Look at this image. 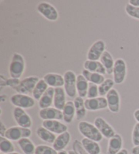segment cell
<instances>
[{"instance_id":"obj_1","label":"cell","mask_w":139,"mask_h":154,"mask_svg":"<svg viewBox=\"0 0 139 154\" xmlns=\"http://www.w3.org/2000/svg\"><path fill=\"white\" fill-rule=\"evenodd\" d=\"M25 69V60L22 54L15 52L12 54L9 66V73L11 78L20 79Z\"/></svg>"},{"instance_id":"obj_2","label":"cell","mask_w":139,"mask_h":154,"mask_svg":"<svg viewBox=\"0 0 139 154\" xmlns=\"http://www.w3.org/2000/svg\"><path fill=\"white\" fill-rule=\"evenodd\" d=\"M78 130L82 136L88 139L99 143L102 141L103 136L100 134L94 124L86 121H81L78 124Z\"/></svg>"},{"instance_id":"obj_3","label":"cell","mask_w":139,"mask_h":154,"mask_svg":"<svg viewBox=\"0 0 139 154\" xmlns=\"http://www.w3.org/2000/svg\"><path fill=\"white\" fill-rule=\"evenodd\" d=\"M32 132L30 128H23L20 126H12L8 128L4 137L11 141H18L23 138H29Z\"/></svg>"},{"instance_id":"obj_4","label":"cell","mask_w":139,"mask_h":154,"mask_svg":"<svg viewBox=\"0 0 139 154\" xmlns=\"http://www.w3.org/2000/svg\"><path fill=\"white\" fill-rule=\"evenodd\" d=\"M39 79H40L37 76L27 77L22 79L14 90L18 94L28 95L33 93L35 87L38 83Z\"/></svg>"},{"instance_id":"obj_5","label":"cell","mask_w":139,"mask_h":154,"mask_svg":"<svg viewBox=\"0 0 139 154\" xmlns=\"http://www.w3.org/2000/svg\"><path fill=\"white\" fill-rule=\"evenodd\" d=\"M64 80H65V84H64V89L65 90L66 94L70 98H76L77 93L76 88V82H77V76L73 71H66L64 74Z\"/></svg>"},{"instance_id":"obj_6","label":"cell","mask_w":139,"mask_h":154,"mask_svg":"<svg viewBox=\"0 0 139 154\" xmlns=\"http://www.w3.org/2000/svg\"><path fill=\"white\" fill-rule=\"evenodd\" d=\"M10 103L16 107L21 109H30L36 105V100L29 95L23 94H13L10 99Z\"/></svg>"},{"instance_id":"obj_7","label":"cell","mask_w":139,"mask_h":154,"mask_svg":"<svg viewBox=\"0 0 139 154\" xmlns=\"http://www.w3.org/2000/svg\"><path fill=\"white\" fill-rule=\"evenodd\" d=\"M127 75V66L125 60L122 58H117L115 61L113 76L116 84H121L125 81Z\"/></svg>"},{"instance_id":"obj_8","label":"cell","mask_w":139,"mask_h":154,"mask_svg":"<svg viewBox=\"0 0 139 154\" xmlns=\"http://www.w3.org/2000/svg\"><path fill=\"white\" fill-rule=\"evenodd\" d=\"M37 10L42 17L50 21L58 20L59 15L56 8L48 2H41L37 6Z\"/></svg>"},{"instance_id":"obj_9","label":"cell","mask_w":139,"mask_h":154,"mask_svg":"<svg viewBox=\"0 0 139 154\" xmlns=\"http://www.w3.org/2000/svg\"><path fill=\"white\" fill-rule=\"evenodd\" d=\"M13 117L18 126L30 128L33 124L31 117L26 111L19 107H15L13 111Z\"/></svg>"},{"instance_id":"obj_10","label":"cell","mask_w":139,"mask_h":154,"mask_svg":"<svg viewBox=\"0 0 139 154\" xmlns=\"http://www.w3.org/2000/svg\"><path fill=\"white\" fill-rule=\"evenodd\" d=\"M94 124L98 128L100 134L106 139H111L116 135V131L114 128L107 122L105 119L101 117H97L94 121Z\"/></svg>"},{"instance_id":"obj_11","label":"cell","mask_w":139,"mask_h":154,"mask_svg":"<svg viewBox=\"0 0 139 154\" xmlns=\"http://www.w3.org/2000/svg\"><path fill=\"white\" fill-rule=\"evenodd\" d=\"M105 51V43L103 40L96 41L90 47L87 52V58L89 60H98Z\"/></svg>"},{"instance_id":"obj_12","label":"cell","mask_w":139,"mask_h":154,"mask_svg":"<svg viewBox=\"0 0 139 154\" xmlns=\"http://www.w3.org/2000/svg\"><path fill=\"white\" fill-rule=\"evenodd\" d=\"M85 106L88 111H96L105 109L108 108L107 101L105 97H98L94 99H87L85 100Z\"/></svg>"},{"instance_id":"obj_13","label":"cell","mask_w":139,"mask_h":154,"mask_svg":"<svg viewBox=\"0 0 139 154\" xmlns=\"http://www.w3.org/2000/svg\"><path fill=\"white\" fill-rule=\"evenodd\" d=\"M39 116L43 120H63V111L55 107L42 109L39 111Z\"/></svg>"},{"instance_id":"obj_14","label":"cell","mask_w":139,"mask_h":154,"mask_svg":"<svg viewBox=\"0 0 139 154\" xmlns=\"http://www.w3.org/2000/svg\"><path fill=\"white\" fill-rule=\"evenodd\" d=\"M108 109L111 113H117L120 110V96L117 90L113 88L107 94Z\"/></svg>"},{"instance_id":"obj_15","label":"cell","mask_w":139,"mask_h":154,"mask_svg":"<svg viewBox=\"0 0 139 154\" xmlns=\"http://www.w3.org/2000/svg\"><path fill=\"white\" fill-rule=\"evenodd\" d=\"M42 126L52 133L58 135L66 132L68 130L67 126L59 120H44L42 122Z\"/></svg>"},{"instance_id":"obj_16","label":"cell","mask_w":139,"mask_h":154,"mask_svg":"<svg viewBox=\"0 0 139 154\" xmlns=\"http://www.w3.org/2000/svg\"><path fill=\"white\" fill-rule=\"evenodd\" d=\"M123 139L121 135L116 134L113 137L109 139L108 142V147L107 153L117 154L122 149Z\"/></svg>"},{"instance_id":"obj_17","label":"cell","mask_w":139,"mask_h":154,"mask_svg":"<svg viewBox=\"0 0 139 154\" xmlns=\"http://www.w3.org/2000/svg\"><path fill=\"white\" fill-rule=\"evenodd\" d=\"M43 79H44V81L46 82L49 87H52L54 88L63 87L65 84L64 77L58 73H47L44 76Z\"/></svg>"},{"instance_id":"obj_18","label":"cell","mask_w":139,"mask_h":154,"mask_svg":"<svg viewBox=\"0 0 139 154\" xmlns=\"http://www.w3.org/2000/svg\"><path fill=\"white\" fill-rule=\"evenodd\" d=\"M71 139V134L68 131H66L57 137V139L52 144V147L58 152L65 150V149L67 147L69 143H70Z\"/></svg>"},{"instance_id":"obj_19","label":"cell","mask_w":139,"mask_h":154,"mask_svg":"<svg viewBox=\"0 0 139 154\" xmlns=\"http://www.w3.org/2000/svg\"><path fill=\"white\" fill-rule=\"evenodd\" d=\"M66 103V92L64 88H54V97L53 102L54 107L63 111Z\"/></svg>"},{"instance_id":"obj_20","label":"cell","mask_w":139,"mask_h":154,"mask_svg":"<svg viewBox=\"0 0 139 154\" xmlns=\"http://www.w3.org/2000/svg\"><path fill=\"white\" fill-rule=\"evenodd\" d=\"M54 88L52 87H49L39 100V108L42 109L51 107V105L53 104V102H54Z\"/></svg>"},{"instance_id":"obj_21","label":"cell","mask_w":139,"mask_h":154,"mask_svg":"<svg viewBox=\"0 0 139 154\" xmlns=\"http://www.w3.org/2000/svg\"><path fill=\"white\" fill-rule=\"evenodd\" d=\"M84 69L87 70L92 73H97L101 74V75H105L107 73L106 69L104 67L102 63L98 60H85L84 63Z\"/></svg>"},{"instance_id":"obj_22","label":"cell","mask_w":139,"mask_h":154,"mask_svg":"<svg viewBox=\"0 0 139 154\" xmlns=\"http://www.w3.org/2000/svg\"><path fill=\"white\" fill-rule=\"evenodd\" d=\"M63 121L66 124H71L76 116V108L73 101H67L63 109Z\"/></svg>"},{"instance_id":"obj_23","label":"cell","mask_w":139,"mask_h":154,"mask_svg":"<svg viewBox=\"0 0 139 154\" xmlns=\"http://www.w3.org/2000/svg\"><path fill=\"white\" fill-rule=\"evenodd\" d=\"M83 147L88 154H100L101 153V147L98 142L94 140L84 138L81 140Z\"/></svg>"},{"instance_id":"obj_24","label":"cell","mask_w":139,"mask_h":154,"mask_svg":"<svg viewBox=\"0 0 139 154\" xmlns=\"http://www.w3.org/2000/svg\"><path fill=\"white\" fill-rule=\"evenodd\" d=\"M76 112V119L78 121L82 120L86 116V108L85 106V100L80 97H77L73 100Z\"/></svg>"},{"instance_id":"obj_25","label":"cell","mask_w":139,"mask_h":154,"mask_svg":"<svg viewBox=\"0 0 139 154\" xmlns=\"http://www.w3.org/2000/svg\"><path fill=\"white\" fill-rule=\"evenodd\" d=\"M100 62L104 66L108 75L113 74L115 61L113 60V56L111 55L110 52L105 50L100 58Z\"/></svg>"},{"instance_id":"obj_26","label":"cell","mask_w":139,"mask_h":154,"mask_svg":"<svg viewBox=\"0 0 139 154\" xmlns=\"http://www.w3.org/2000/svg\"><path fill=\"white\" fill-rule=\"evenodd\" d=\"M88 85L89 83L82 74L77 75L76 88L78 97H82L83 99L87 97Z\"/></svg>"},{"instance_id":"obj_27","label":"cell","mask_w":139,"mask_h":154,"mask_svg":"<svg viewBox=\"0 0 139 154\" xmlns=\"http://www.w3.org/2000/svg\"><path fill=\"white\" fill-rule=\"evenodd\" d=\"M36 134L40 139L48 143H52V144H53L54 140L57 139L55 134L52 133V132L45 128L42 126L37 128Z\"/></svg>"},{"instance_id":"obj_28","label":"cell","mask_w":139,"mask_h":154,"mask_svg":"<svg viewBox=\"0 0 139 154\" xmlns=\"http://www.w3.org/2000/svg\"><path fill=\"white\" fill-rule=\"evenodd\" d=\"M18 145L25 154H35L36 147L29 138H23L18 141Z\"/></svg>"},{"instance_id":"obj_29","label":"cell","mask_w":139,"mask_h":154,"mask_svg":"<svg viewBox=\"0 0 139 154\" xmlns=\"http://www.w3.org/2000/svg\"><path fill=\"white\" fill-rule=\"evenodd\" d=\"M82 74L84 75V78L87 79V81L89 82V83L97 84L98 85V86L105 80V77H104V75H101V74L90 72V71L85 69H84L82 71Z\"/></svg>"},{"instance_id":"obj_30","label":"cell","mask_w":139,"mask_h":154,"mask_svg":"<svg viewBox=\"0 0 139 154\" xmlns=\"http://www.w3.org/2000/svg\"><path fill=\"white\" fill-rule=\"evenodd\" d=\"M48 88V85L46 84V82L44 81V79H39L38 83L35 87L33 93H32L33 99L39 101L41 97L43 96V94L45 93Z\"/></svg>"},{"instance_id":"obj_31","label":"cell","mask_w":139,"mask_h":154,"mask_svg":"<svg viewBox=\"0 0 139 154\" xmlns=\"http://www.w3.org/2000/svg\"><path fill=\"white\" fill-rule=\"evenodd\" d=\"M15 147L12 141L4 137H0V151L2 153L14 152Z\"/></svg>"},{"instance_id":"obj_32","label":"cell","mask_w":139,"mask_h":154,"mask_svg":"<svg viewBox=\"0 0 139 154\" xmlns=\"http://www.w3.org/2000/svg\"><path fill=\"white\" fill-rule=\"evenodd\" d=\"M115 84L113 79H105L102 84L98 86V93L100 97L107 96L109 91L113 89V87Z\"/></svg>"},{"instance_id":"obj_33","label":"cell","mask_w":139,"mask_h":154,"mask_svg":"<svg viewBox=\"0 0 139 154\" xmlns=\"http://www.w3.org/2000/svg\"><path fill=\"white\" fill-rule=\"evenodd\" d=\"M35 154H58V151L50 146L39 145L36 147Z\"/></svg>"},{"instance_id":"obj_34","label":"cell","mask_w":139,"mask_h":154,"mask_svg":"<svg viewBox=\"0 0 139 154\" xmlns=\"http://www.w3.org/2000/svg\"><path fill=\"white\" fill-rule=\"evenodd\" d=\"M125 11L129 17L134 19L139 20V8L133 6L130 4H127L125 7Z\"/></svg>"},{"instance_id":"obj_35","label":"cell","mask_w":139,"mask_h":154,"mask_svg":"<svg viewBox=\"0 0 139 154\" xmlns=\"http://www.w3.org/2000/svg\"><path fill=\"white\" fill-rule=\"evenodd\" d=\"M99 93H98V85L89 83L87 92L88 99H94V98L98 97Z\"/></svg>"},{"instance_id":"obj_36","label":"cell","mask_w":139,"mask_h":154,"mask_svg":"<svg viewBox=\"0 0 139 154\" xmlns=\"http://www.w3.org/2000/svg\"><path fill=\"white\" fill-rule=\"evenodd\" d=\"M132 142L134 146L139 145V123L135 124L132 132Z\"/></svg>"},{"instance_id":"obj_37","label":"cell","mask_w":139,"mask_h":154,"mask_svg":"<svg viewBox=\"0 0 139 154\" xmlns=\"http://www.w3.org/2000/svg\"><path fill=\"white\" fill-rule=\"evenodd\" d=\"M73 149L78 154H88L85 151L84 147H83L82 142L78 140H75L73 143Z\"/></svg>"},{"instance_id":"obj_38","label":"cell","mask_w":139,"mask_h":154,"mask_svg":"<svg viewBox=\"0 0 139 154\" xmlns=\"http://www.w3.org/2000/svg\"><path fill=\"white\" fill-rule=\"evenodd\" d=\"M20 82V81L19 80V79L11 78V79H8L6 82V86L12 87L14 89L15 88L17 87L18 84H19Z\"/></svg>"},{"instance_id":"obj_39","label":"cell","mask_w":139,"mask_h":154,"mask_svg":"<svg viewBox=\"0 0 139 154\" xmlns=\"http://www.w3.org/2000/svg\"><path fill=\"white\" fill-rule=\"evenodd\" d=\"M7 131L6 126L4 125V123L2 122H0V135L1 137H4L5 136V133Z\"/></svg>"},{"instance_id":"obj_40","label":"cell","mask_w":139,"mask_h":154,"mask_svg":"<svg viewBox=\"0 0 139 154\" xmlns=\"http://www.w3.org/2000/svg\"><path fill=\"white\" fill-rule=\"evenodd\" d=\"M128 4H130L133 6L139 8V0H130L128 2Z\"/></svg>"},{"instance_id":"obj_41","label":"cell","mask_w":139,"mask_h":154,"mask_svg":"<svg viewBox=\"0 0 139 154\" xmlns=\"http://www.w3.org/2000/svg\"><path fill=\"white\" fill-rule=\"evenodd\" d=\"M134 118L135 120L139 123V109L135 110L134 112Z\"/></svg>"},{"instance_id":"obj_42","label":"cell","mask_w":139,"mask_h":154,"mask_svg":"<svg viewBox=\"0 0 139 154\" xmlns=\"http://www.w3.org/2000/svg\"><path fill=\"white\" fill-rule=\"evenodd\" d=\"M132 154H139V145L134 146V147L132 149Z\"/></svg>"},{"instance_id":"obj_43","label":"cell","mask_w":139,"mask_h":154,"mask_svg":"<svg viewBox=\"0 0 139 154\" xmlns=\"http://www.w3.org/2000/svg\"><path fill=\"white\" fill-rule=\"evenodd\" d=\"M117 154H129V152H128V151L126 149H122Z\"/></svg>"},{"instance_id":"obj_44","label":"cell","mask_w":139,"mask_h":154,"mask_svg":"<svg viewBox=\"0 0 139 154\" xmlns=\"http://www.w3.org/2000/svg\"><path fill=\"white\" fill-rule=\"evenodd\" d=\"M58 154H69V153H68V151H66L65 150H63V151H58Z\"/></svg>"},{"instance_id":"obj_45","label":"cell","mask_w":139,"mask_h":154,"mask_svg":"<svg viewBox=\"0 0 139 154\" xmlns=\"http://www.w3.org/2000/svg\"><path fill=\"white\" fill-rule=\"evenodd\" d=\"M68 153L69 154H78L77 152H76L74 150H69L68 151Z\"/></svg>"},{"instance_id":"obj_46","label":"cell","mask_w":139,"mask_h":154,"mask_svg":"<svg viewBox=\"0 0 139 154\" xmlns=\"http://www.w3.org/2000/svg\"><path fill=\"white\" fill-rule=\"evenodd\" d=\"M6 154H20L18 152H12V153H6Z\"/></svg>"},{"instance_id":"obj_47","label":"cell","mask_w":139,"mask_h":154,"mask_svg":"<svg viewBox=\"0 0 139 154\" xmlns=\"http://www.w3.org/2000/svg\"><path fill=\"white\" fill-rule=\"evenodd\" d=\"M100 154H103V153H100Z\"/></svg>"}]
</instances>
